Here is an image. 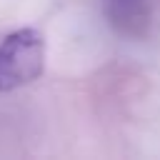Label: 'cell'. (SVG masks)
Here are the masks:
<instances>
[{"mask_svg":"<svg viewBox=\"0 0 160 160\" xmlns=\"http://www.w3.org/2000/svg\"><path fill=\"white\" fill-rule=\"evenodd\" d=\"M45 65V40L32 28H20L0 42V92L18 90L40 78Z\"/></svg>","mask_w":160,"mask_h":160,"instance_id":"6da1fadb","label":"cell"}]
</instances>
